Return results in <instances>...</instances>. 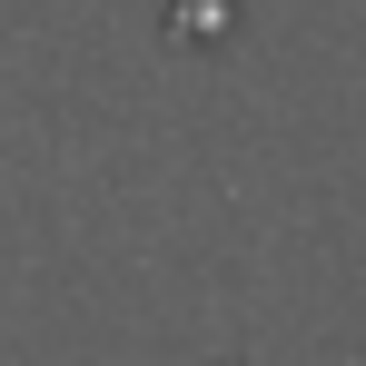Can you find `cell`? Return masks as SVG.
Wrapping results in <instances>:
<instances>
[]
</instances>
